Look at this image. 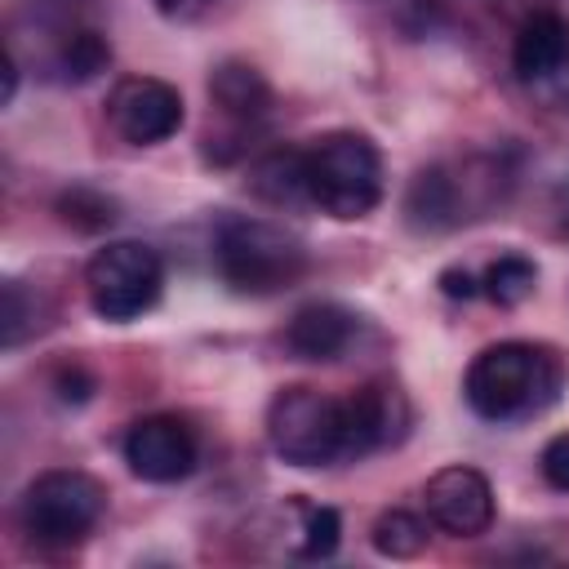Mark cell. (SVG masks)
Listing matches in <instances>:
<instances>
[{
    "label": "cell",
    "instance_id": "6da1fadb",
    "mask_svg": "<svg viewBox=\"0 0 569 569\" xmlns=\"http://www.w3.org/2000/svg\"><path fill=\"white\" fill-rule=\"evenodd\" d=\"M565 382H569V365L556 347L493 342L467 365L462 396L485 422H525L547 413L560 400Z\"/></svg>",
    "mask_w": 569,
    "mask_h": 569
},
{
    "label": "cell",
    "instance_id": "7a4b0ae2",
    "mask_svg": "<svg viewBox=\"0 0 569 569\" xmlns=\"http://www.w3.org/2000/svg\"><path fill=\"white\" fill-rule=\"evenodd\" d=\"M213 262L227 289L244 298H267L302 280L307 244L267 218H227L213 240Z\"/></svg>",
    "mask_w": 569,
    "mask_h": 569
},
{
    "label": "cell",
    "instance_id": "3957f363",
    "mask_svg": "<svg viewBox=\"0 0 569 569\" xmlns=\"http://www.w3.org/2000/svg\"><path fill=\"white\" fill-rule=\"evenodd\" d=\"M311 204L338 222H356L382 200V156L365 133L338 129L307 147Z\"/></svg>",
    "mask_w": 569,
    "mask_h": 569
},
{
    "label": "cell",
    "instance_id": "277c9868",
    "mask_svg": "<svg viewBox=\"0 0 569 569\" xmlns=\"http://www.w3.org/2000/svg\"><path fill=\"white\" fill-rule=\"evenodd\" d=\"M107 511V489L89 471H44L22 493V529L40 547L84 542Z\"/></svg>",
    "mask_w": 569,
    "mask_h": 569
},
{
    "label": "cell",
    "instance_id": "5b68a950",
    "mask_svg": "<svg viewBox=\"0 0 569 569\" xmlns=\"http://www.w3.org/2000/svg\"><path fill=\"white\" fill-rule=\"evenodd\" d=\"M84 289H89V307L102 320L124 325L156 307L164 289V262L142 240H111L89 258Z\"/></svg>",
    "mask_w": 569,
    "mask_h": 569
},
{
    "label": "cell",
    "instance_id": "8992f818",
    "mask_svg": "<svg viewBox=\"0 0 569 569\" xmlns=\"http://www.w3.org/2000/svg\"><path fill=\"white\" fill-rule=\"evenodd\" d=\"M267 440L293 467L342 458V400L316 387H284L267 405Z\"/></svg>",
    "mask_w": 569,
    "mask_h": 569
},
{
    "label": "cell",
    "instance_id": "52a82bcc",
    "mask_svg": "<svg viewBox=\"0 0 569 569\" xmlns=\"http://www.w3.org/2000/svg\"><path fill=\"white\" fill-rule=\"evenodd\" d=\"M111 129L133 147H156L182 129V93L156 76H124L107 98Z\"/></svg>",
    "mask_w": 569,
    "mask_h": 569
},
{
    "label": "cell",
    "instance_id": "ba28073f",
    "mask_svg": "<svg viewBox=\"0 0 569 569\" xmlns=\"http://www.w3.org/2000/svg\"><path fill=\"white\" fill-rule=\"evenodd\" d=\"M196 431L178 413H151L138 418L124 431V462L147 485H178L196 471Z\"/></svg>",
    "mask_w": 569,
    "mask_h": 569
},
{
    "label": "cell",
    "instance_id": "9c48e42d",
    "mask_svg": "<svg viewBox=\"0 0 569 569\" xmlns=\"http://www.w3.org/2000/svg\"><path fill=\"white\" fill-rule=\"evenodd\" d=\"M413 413L396 382H365L342 396V458H365L387 445H400Z\"/></svg>",
    "mask_w": 569,
    "mask_h": 569
},
{
    "label": "cell",
    "instance_id": "30bf717a",
    "mask_svg": "<svg viewBox=\"0 0 569 569\" xmlns=\"http://www.w3.org/2000/svg\"><path fill=\"white\" fill-rule=\"evenodd\" d=\"M431 525H440L453 538H476L493 525V485L476 467H440L422 489Z\"/></svg>",
    "mask_w": 569,
    "mask_h": 569
},
{
    "label": "cell",
    "instance_id": "8fae6325",
    "mask_svg": "<svg viewBox=\"0 0 569 569\" xmlns=\"http://www.w3.org/2000/svg\"><path fill=\"white\" fill-rule=\"evenodd\" d=\"M467 196H462V182L431 164V169H418L409 178V191H405V222L418 231V236H440L449 227H458L467 213Z\"/></svg>",
    "mask_w": 569,
    "mask_h": 569
},
{
    "label": "cell",
    "instance_id": "7c38bea8",
    "mask_svg": "<svg viewBox=\"0 0 569 569\" xmlns=\"http://www.w3.org/2000/svg\"><path fill=\"white\" fill-rule=\"evenodd\" d=\"M360 320L338 307V302H307L293 311L289 329H284V347L298 356V360H338L351 338H356Z\"/></svg>",
    "mask_w": 569,
    "mask_h": 569
},
{
    "label": "cell",
    "instance_id": "4fadbf2b",
    "mask_svg": "<svg viewBox=\"0 0 569 569\" xmlns=\"http://www.w3.org/2000/svg\"><path fill=\"white\" fill-rule=\"evenodd\" d=\"M569 62V18L556 9L529 13L516 31V49H511V67L520 76V84L529 89L533 80H542L547 71Z\"/></svg>",
    "mask_w": 569,
    "mask_h": 569
},
{
    "label": "cell",
    "instance_id": "5bb4252c",
    "mask_svg": "<svg viewBox=\"0 0 569 569\" xmlns=\"http://www.w3.org/2000/svg\"><path fill=\"white\" fill-rule=\"evenodd\" d=\"M209 98L213 107L236 124V129H253L267 111H271V84L262 80L258 67L249 62H222L209 76Z\"/></svg>",
    "mask_w": 569,
    "mask_h": 569
},
{
    "label": "cell",
    "instance_id": "9a60e30c",
    "mask_svg": "<svg viewBox=\"0 0 569 569\" xmlns=\"http://www.w3.org/2000/svg\"><path fill=\"white\" fill-rule=\"evenodd\" d=\"M249 191L267 204H311L307 191V147H271L249 169Z\"/></svg>",
    "mask_w": 569,
    "mask_h": 569
},
{
    "label": "cell",
    "instance_id": "2e32d148",
    "mask_svg": "<svg viewBox=\"0 0 569 569\" xmlns=\"http://www.w3.org/2000/svg\"><path fill=\"white\" fill-rule=\"evenodd\" d=\"M284 538H289V551L298 560H329L338 551L342 520L333 507H316V502L293 498L284 507Z\"/></svg>",
    "mask_w": 569,
    "mask_h": 569
},
{
    "label": "cell",
    "instance_id": "e0dca14e",
    "mask_svg": "<svg viewBox=\"0 0 569 569\" xmlns=\"http://www.w3.org/2000/svg\"><path fill=\"white\" fill-rule=\"evenodd\" d=\"M107 62H111V44L93 27H71L58 40V53H53V67L62 71V80H76V84H84L98 71H107Z\"/></svg>",
    "mask_w": 569,
    "mask_h": 569
},
{
    "label": "cell",
    "instance_id": "ac0fdd59",
    "mask_svg": "<svg viewBox=\"0 0 569 569\" xmlns=\"http://www.w3.org/2000/svg\"><path fill=\"white\" fill-rule=\"evenodd\" d=\"M369 538H373V551L378 556H387V560H413V556L427 551V520L413 516V511H405V507H391V511H382L373 520Z\"/></svg>",
    "mask_w": 569,
    "mask_h": 569
},
{
    "label": "cell",
    "instance_id": "d6986e66",
    "mask_svg": "<svg viewBox=\"0 0 569 569\" xmlns=\"http://www.w3.org/2000/svg\"><path fill=\"white\" fill-rule=\"evenodd\" d=\"M53 209H58V218H62L67 227H76V231H84V236L107 231V227L116 222V200L102 196V191H93V187H71V191H62Z\"/></svg>",
    "mask_w": 569,
    "mask_h": 569
},
{
    "label": "cell",
    "instance_id": "ffe728a7",
    "mask_svg": "<svg viewBox=\"0 0 569 569\" xmlns=\"http://www.w3.org/2000/svg\"><path fill=\"white\" fill-rule=\"evenodd\" d=\"M533 284H538V267L520 253H507V258L489 262V271H485V293L498 307H520L533 293Z\"/></svg>",
    "mask_w": 569,
    "mask_h": 569
},
{
    "label": "cell",
    "instance_id": "44dd1931",
    "mask_svg": "<svg viewBox=\"0 0 569 569\" xmlns=\"http://www.w3.org/2000/svg\"><path fill=\"white\" fill-rule=\"evenodd\" d=\"M31 302H27V289H22V280H4V316H0V338H4V347H18L22 338H27V329H31Z\"/></svg>",
    "mask_w": 569,
    "mask_h": 569
},
{
    "label": "cell",
    "instance_id": "7402d4cb",
    "mask_svg": "<svg viewBox=\"0 0 569 569\" xmlns=\"http://www.w3.org/2000/svg\"><path fill=\"white\" fill-rule=\"evenodd\" d=\"M538 467H542V480H547L551 489L569 493V431H560V436H551V440L542 445Z\"/></svg>",
    "mask_w": 569,
    "mask_h": 569
},
{
    "label": "cell",
    "instance_id": "603a6c76",
    "mask_svg": "<svg viewBox=\"0 0 569 569\" xmlns=\"http://www.w3.org/2000/svg\"><path fill=\"white\" fill-rule=\"evenodd\" d=\"M529 93H533L542 107H551V111H569V62L556 67V71H547L542 80H533Z\"/></svg>",
    "mask_w": 569,
    "mask_h": 569
},
{
    "label": "cell",
    "instance_id": "cb8c5ba5",
    "mask_svg": "<svg viewBox=\"0 0 569 569\" xmlns=\"http://www.w3.org/2000/svg\"><path fill=\"white\" fill-rule=\"evenodd\" d=\"M53 391H58L62 405H84L93 396V378L80 365H71V369H58L53 373Z\"/></svg>",
    "mask_w": 569,
    "mask_h": 569
},
{
    "label": "cell",
    "instance_id": "d4e9b609",
    "mask_svg": "<svg viewBox=\"0 0 569 569\" xmlns=\"http://www.w3.org/2000/svg\"><path fill=\"white\" fill-rule=\"evenodd\" d=\"M440 293H445V298H462V302H467V298H476V293H480V284L471 280V271H462V267H445V271H440Z\"/></svg>",
    "mask_w": 569,
    "mask_h": 569
},
{
    "label": "cell",
    "instance_id": "484cf974",
    "mask_svg": "<svg viewBox=\"0 0 569 569\" xmlns=\"http://www.w3.org/2000/svg\"><path fill=\"white\" fill-rule=\"evenodd\" d=\"M213 0H156V9L160 13H169V18H196V13H204Z\"/></svg>",
    "mask_w": 569,
    "mask_h": 569
},
{
    "label": "cell",
    "instance_id": "4316f807",
    "mask_svg": "<svg viewBox=\"0 0 569 569\" xmlns=\"http://www.w3.org/2000/svg\"><path fill=\"white\" fill-rule=\"evenodd\" d=\"M13 93H18V62H13V53L4 58V102H13Z\"/></svg>",
    "mask_w": 569,
    "mask_h": 569
}]
</instances>
